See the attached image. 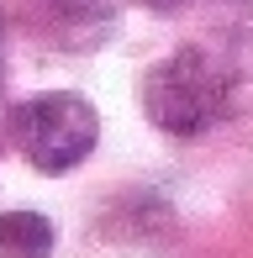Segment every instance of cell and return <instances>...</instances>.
I'll use <instances>...</instances> for the list:
<instances>
[{
	"instance_id": "obj_1",
	"label": "cell",
	"mask_w": 253,
	"mask_h": 258,
	"mask_svg": "<svg viewBox=\"0 0 253 258\" xmlns=\"http://www.w3.org/2000/svg\"><path fill=\"white\" fill-rule=\"evenodd\" d=\"M237 100V74L206 48H174L158 58L143 79V111L158 132L169 137H201L222 116H232Z\"/></svg>"
},
{
	"instance_id": "obj_2",
	"label": "cell",
	"mask_w": 253,
	"mask_h": 258,
	"mask_svg": "<svg viewBox=\"0 0 253 258\" xmlns=\"http://www.w3.org/2000/svg\"><path fill=\"white\" fill-rule=\"evenodd\" d=\"M6 132L16 143V153L37 174H69V169H79V163L95 153L100 116L74 90H42V95L11 105Z\"/></svg>"
},
{
	"instance_id": "obj_3",
	"label": "cell",
	"mask_w": 253,
	"mask_h": 258,
	"mask_svg": "<svg viewBox=\"0 0 253 258\" xmlns=\"http://www.w3.org/2000/svg\"><path fill=\"white\" fill-rule=\"evenodd\" d=\"M48 27L64 48H95L111 37V6L106 0H48Z\"/></svg>"
},
{
	"instance_id": "obj_4",
	"label": "cell",
	"mask_w": 253,
	"mask_h": 258,
	"mask_svg": "<svg viewBox=\"0 0 253 258\" xmlns=\"http://www.w3.org/2000/svg\"><path fill=\"white\" fill-rule=\"evenodd\" d=\"M53 221L42 211H0V258H48Z\"/></svg>"
},
{
	"instance_id": "obj_5",
	"label": "cell",
	"mask_w": 253,
	"mask_h": 258,
	"mask_svg": "<svg viewBox=\"0 0 253 258\" xmlns=\"http://www.w3.org/2000/svg\"><path fill=\"white\" fill-rule=\"evenodd\" d=\"M137 6H143V11H164V16H169V11H179V6H190V0H137Z\"/></svg>"
}]
</instances>
